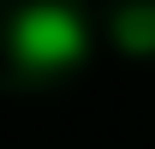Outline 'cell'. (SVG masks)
Instances as JSON below:
<instances>
[{
	"instance_id": "obj_1",
	"label": "cell",
	"mask_w": 155,
	"mask_h": 149,
	"mask_svg": "<svg viewBox=\"0 0 155 149\" xmlns=\"http://www.w3.org/2000/svg\"><path fill=\"white\" fill-rule=\"evenodd\" d=\"M6 48L24 72H66L90 54V30L66 0H30L6 24Z\"/></svg>"
},
{
	"instance_id": "obj_2",
	"label": "cell",
	"mask_w": 155,
	"mask_h": 149,
	"mask_svg": "<svg viewBox=\"0 0 155 149\" xmlns=\"http://www.w3.org/2000/svg\"><path fill=\"white\" fill-rule=\"evenodd\" d=\"M114 42L125 54H155V6H119L114 12Z\"/></svg>"
}]
</instances>
